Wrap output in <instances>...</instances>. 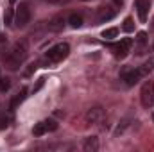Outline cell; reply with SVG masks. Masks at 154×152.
Segmentation results:
<instances>
[{
    "mask_svg": "<svg viewBox=\"0 0 154 152\" xmlns=\"http://www.w3.org/2000/svg\"><path fill=\"white\" fill-rule=\"evenodd\" d=\"M25 56H27V50H25V47L23 45H14L13 47V50L5 56V66L9 68V70H18L20 68V65L23 63V59H25Z\"/></svg>",
    "mask_w": 154,
    "mask_h": 152,
    "instance_id": "6da1fadb",
    "label": "cell"
},
{
    "mask_svg": "<svg viewBox=\"0 0 154 152\" xmlns=\"http://www.w3.org/2000/svg\"><path fill=\"white\" fill-rule=\"evenodd\" d=\"M68 52H70L68 43H57L56 47H52V48L47 52V57H48V61L57 63V61H63V59L68 56Z\"/></svg>",
    "mask_w": 154,
    "mask_h": 152,
    "instance_id": "7a4b0ae2",
    "label": "cell"
},
{
    "mask_svg": "<svg viewBox=\"0 0 154 152\" xmlns=\"http://www.w3.org/2000/svg\"><path fill=\"white\" fill-rule=\"evenodd\" d=\"M29 20H31V11H29L27 4H20L18 9H16V13H14V23H16V27H25L29 23Z\"/></svg>",
    "mask_w": 154,
    "mask_h": 152,
    "instance_id": "3957f363",
    "label": "cell"
},
{
    "mask_svg": "<svg viewBox=\"0 0 154 152\" xmlns=\"http://www.w3.org/2000/svg\"><path fill=\"white\" fill-rule=\"evenodd\" d=\"M140 99H142L143 108H151V106H152V102H154V84H152V81H147V82L142 86Z\"/></svg>",
    "mask_w": 154,
    "mask_h": 152,
    "instance_id": "277c9868",
    "label": "cell"
},
{
    "mask_svg": "<svg viewBox=\"0 0 154 152\" xmlns=\"http://www.w3.org/2000/svg\"><path fill=\"white\" fill-rule=\"evenodd\" d=\"M142 70H125L124 74H122V79H124V82L127 84V86H134V84H138L140 82V79H142Z\"/></svg>",
    "mask_w": 154,
    "mask_h": 152,
    "instance_id": "5b68a950",
    "label": "cell"
},
{
    "mask_svg": "<svg viewBox=\"0 0 154 152\" xmlns=\"http://www.w3.org/2000/svg\"><path fill=\"white\" fill-rule=\"evenodd\" d=\"M131 39L129 38H125V39H122L118 45H113L111 48H113V52H115V56L118 57V59H124L125 56H127V52H129V47H131Z\"/></svg>",
    "mask_w": 154,
    "mask_h": 152,
    "instance_id": "8992f818",
    "label": "cell"
},
{
    "mask_svg": "<svg viewBox=\"0 0 154 152\" xmlns=\"http://www.w3.org/2000/svg\"><path fill=\"white\" fill-rule=\"evenodd\" d=\"M102 116H104L102 108H91V109H88V113H86V122H88V123H97L99 120H102Z\"/></svg>",
    "mask_w": 154,
    "mask_h": 152,
    "instance_id": "52a82bcc",
    "label": "cell"
},
{
    "mask_svg": "<svg viewBox=\"0 0 154 152\" xmlns=\"http://www.w3.org/2000/svg\"><path fill=\"white\" fill-rule=\"evenodd\" d=\"M149 0H136V9H138V16L142 22L147 20V13H149Z\"/></svg>",
    "mask_w": 154,
    "mask_h": 152,
    "instance_id": "ba28073f",
    "label": "cell"
},
{
    "mask_svg": "<svg viewBox=\"0 0 154 152\" xmlns=\"http://www.w3.org/2000/svg\"><path fill=\"white\" fill-rule=\"evenodd\" d=\"M63 25H65L63 16H54V18L48 22V31H52V32H59V31H63Z\"/></svg>",
    "mask_w": 154,
    "mask_h": 152,
    "instance_id": "9c48e42d",
    "label": "cell"
},
{
    "mask_svg": "<svg viewBox=\"0 0 154 152\" xmlns=\"http://www.w3.org/2000/svg\"><path fill=\"white\" fill-rule=\"evenodd\" d=\"M25 97H27V90L23 88V90H22V91L18 93V95H14V97L11 99V104H9V109H11V111H14V109H16V108H18V106H20V104H22V102L25 100Z\"/></svg>",
    "mask_w": 154,
    "mask_h": 152,
    "instance_id": "30bf717a",
    "label": "cell"
},
{
    "mask_svg": "<svg viewBox=\"0 0 154 152\" xmlns=\"http://www.w3.org/2000/svg\"><path fill=\"white\" fill-rule=\"evenodd\" d=\"M82 149H84L86 152H95L97 149H99V140H97V138H93V136H91V138H88V140L84 141Z\"/></svg>",
    "mask_w": 154,
    "mask_h": 152,
    "instance_id": "8fae6325",
    "label": "cell"
},
{
    "mask_svg": "<svg viewBox=\"0 0 154 152\" xmlns=\"http://www.w3.org/2000/svg\"><path fill=\"white\" fill-rule=\"evenodd\" d=\"M113 16H115V11H109V7H102V9H100V14H99V22L111 20Z\"/></svg>",
    "mask_w": 154,
    "mask_h": 152,
    "instance_id": "7c38bea8",
    "label": "cell"
},
{
    "mask_svg": "<svg viewBox=\"0 0 154 152\" xmlns=\"http://www.w3.org/2000/svg\"><path fill=\"white\" fill-rule=\"evenodd\" d=\"M47 132V125H45V122H38L36 125H34V129H32V134L36 136V138H39V136H43Z\"/></svg>",
    "mask_w": 154,
    "mask_h": 152,
    "instance_id": "4fadbf2b",
    "label": "cell"
},
{
    "mask_svg": "<svg viewBox=\"0 0 154 152\" xmlns=\"http://www.w3.org/2000/svg\"><path fill=\"white\" fill-rule=\"evenodd\" d=\"M68 23H70V27L79 29V27L82 25V18H81L79 14H70V16H68Z\"/></svg>",
    "mask_w": 154,
    "mask_h": 152,
    "instance_id": "5bb4252c",
    "label": "cell"
},
{
    "mask_svg": "<svg viewBox=\"0 0 154 152\" xmlns=\"http://www.w3.org/2000/svg\"><path fill=\"white\" fill-rule=\"evenodd\" d=\"M122 29H124L125 32H133V31H134V22H133V18H125Z\"/></svg>",
    "mask_w": 154,
    "mask_h": 152,
    "instance_id": "9a60e30c",
    "label": "cell"
},
{
    "mask_svg": "<svg viewBox=\"0 0 154 152\" xmlns=\"http://www.w3.org/2000/svg\"><path fill=\"white\" fill-rule=\"evenodd\" d=\"M116 34H118V29L111 27V29H106V31L102 32V38H106V39H113V38H116Z\"/></svg>",
    "mask_w": 154,
    "mask_h": 152,
    "instance_id": "2e32d148",
    "label": "cell"
},
{
    "mask_svg": "<svg viewBox=\"0 0 154 152\" xmlns=\"http://www.w3.org/2000/svg\"><path fill=\"white\" fill-rule=\"evenodd\" d=\"M9 86H11L9 79H7V77H0V91H7Z\"/></svg>",
    "mask_w": 154,
    "mask_h": 152,
    "instance_id": "e0dca14e",
    "label": "cell"
},
{
    "mask_svg": "<svg viewBox=\"0 0 154 152\" xmlns=\"http://www.w3.org/2000/svg\"><path fill=\"white\" fill-rule=\"evenodd\" d=\"M136 41H138V45H140V47H143V45H145V41H147V34H145V32H138Z\"/></svg>",
    "mask_w": 154,
    "mask_h": 152,
    "instance_id": "ac0fdd59",
    "label": "cell"
},
{
    "mask_svg": "<svg viewBox=\"0 0 154 152\" xmlns=\"http://www.w3.org/2000/svg\"><path fill=\"white\" fill-rule=\"evenodd\" d=\"M7 125H9V118L4 113H0V129H5Z\"/></svg>",
    "mask_w": 154,
    "mask_h": 152,
    "instance_id": "d6986e66",
    "label": "cell"
},
{
    "mask_svg": "<svg viewBox=\"0 0 154 152\" xmlns=\"http://www.w3.org/2000/svg\"><path fill=\"white\" fill-rule=\"evenodd\" d=\"M45 125H47V131H56L57 129V123L54 120H45Z\"/></svg>",
    "mask_w": 154,
    "mask_h": 152,
    "instance_id": "ffe728a7",
    "label": "cell"
},
{
    "mask_svg": "<svg viewBox=\"0 0 154 152\" xmlns=\"http://www.w3.org/2000/svg\"><path fill=\"white\" fill-rule=\"evenodd\" d=\"M11 20H13V9H7L5 14H4V22L5 23H11Z\"/></svg>",
    "mask_w": 154,
    "mask_h": 152,
    "instance_id": "44dd1931",
    "label": "cell"
},
{
    "mask_svg": "<svg viewBox=\"0 0 154 152\" xmlns=\"http://www.w3.org/2000/svg\"><path fill=\"white\" fill-rule=\"evenodd\" d=\"M36 66H38V65H34V63H32V65H29V68L25 70V75H31V74L36 70Z\"/></svg>",
    "mask_w": 154,
    "mask_h": 152,
    "instance_id": "7402d4cb",
    "label": "cell"
},
{
    "mask_svg": "<svg viewBox=\"0 0 154 152\" xmlns=\"http://www.w3.org/2000/svg\"><path fill=\"white\" fill-rule=\"evenodd\" d=\"M43 84H45V79H39V81H38V84L34 86V90H32V91H38V90L41 88V86H43Z\"/></svg>",
    "mask_w": 154,
    "mask_h": 152,
    "instance_id": "603a6c76",
    "label": "cell"
},
{
    "mask_svg": "<svg viewBox=\"0 0 154 152\" xmlns=\"http://www.w3.org/2000/svg\"><path fill=\"white\" fill-rule=\"evenodd\" d=\"M115 4H116V5H122V4H124V0H115Z\"/></svg>",
    "mask_w": 154,
    "mask_h": 152,
    "instance_id": "cb8c5ba5",
    "label": "cell"
},
{
    "mask_svg": "<svg viewBox=\"0 0 154 152\" xmlns=\"http://www.w3.org/2000/svg\"><path fill=\"white\" fill-rule=\"evenodd\" d=\"M9 2H11V4H14V2H16V0H9Z\"/></svg>",
    "mask_w": 154,
    "mask_h": 152,
    "instance_id": "d4e9b609",
    "label": "cell"
},
{
    "mask_svg": "<svg viewBox=\"0 0 154 152\" xmlns=\"http://www.w3.org/2000/svg\"><path fill=\"white\" fill-rule=\"evenodd\" d=\"M152 48H154V43H152Z\"/></svg>",
    "mask_w": 154,
    "mask_h": 152,
    "instance_id": "484cf974",
    "label": "cell"
}]
</instances>
